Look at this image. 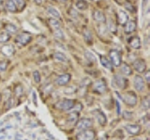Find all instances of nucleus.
<instances>
[{"instance_id": "obj_36", "label": "nucleus", "mask_w": 150, "mask_h": 140, "mask_svg": "<svg viewBox=\"0 0 150 140\" xmlns=\"http://www.w3.org/2000/svg\"><path fill=\"white\" fill-rule=\"evenodd\" d=\"M8 68V61H1L0 62V72L6 71Z\"/></svg>"}, {"instance_id": "obj_12", "label": "nucleus", "mask_w": 150, "mask_h": 140, "mask_svg": "<svg viewBox=\"0 0 150 140\" xmlns=\"http://www.w3.org/2000/svg\"><path fill=\"white\" fill-rule=\"evenodd\" d=\"M134 87L136 90L138 91H143L144 90V80L141 75H136L134 77Z\"/></svg>"}, {"instance_id": "obj_32", "label": "nucleus", "mask_w": 150, "mask_h": 140, "mask_svg": "<svg viewBox=\"0 0 150 140\" xmlns=\"http://www.w3.org/2000/svg\"><path fill=\"white\" fill-rule=\"evenodd\" d=\"M14 2H15L17 8L20 10H23L26 5V0H14Z\"/></svg>"}, {"instance_id": "obj_34", "label": "nucleus", "mask_w": 150, "mask_h": 140, "mask_svg": "<svg viewBox=\"0 0 150 140\" xmlns=\"http://www.w3.org/2000/svg\"><path fill=\"white\" fill-rule=\"evenodd\" d=\"M125 8H126L129 11H130V12H134V11H135L134 6H133L130 2H126V3H125Z\"/></svg>"}, {"instance_id": "obj_1", "label": "nucleus", "mask_w": 150, "mask_h": 140, "mask_svg": "<svg viewBox=\"0 0 150 140\" xmlns=\"http://www.w3.org/2000/svg\"><path fill=\"white\" fill-rule=\"evenodd\" d=\"M31 40H32V35L26 31H23V32H21V33H19L16 36L15 43L20 46H25L29 43Z\"/></svg>"}, {"instance_id": "obj_26", "label": "nucleus", "mask_w": 150, "mask_h": 140, "mask_svg": "<svg viewBox=\"0 0 150 140\" xmlns=\"http://www.w3.org/2000/svg\"><path fill=\"white\" fill-rule=\"evenodd\" d=\"M49 25L51 26V27L53 29H57V28H61V23L58 19H55V18H50L48 20Z\"/></svg>"}, {"instance_id": "obj_45", "label": "nucleus", "mask_w": 150, "mask_h": 140, "mask_svg": "<svg viewBox=\"0 0 150 140\" xmlns=\"http://www.w3.org/2000/svg\"><path fill=\"white\" fill-rule=\"evenodd\" d=\"M134 140H142V139H139V138H137V139H134Z\"/></svg>"}, {"instance_id": "obj_39", "label": "nucleus", "mask_w": 150, "mask_h": 140, "mask_svg": "<svg viewBox=\"0 0 150 140\" xmlns=\"http://www.w3.org/2000/svg\"><path fill=\"white\" fill-rule=\"evenodd\" d=\"M144 77H145V80H146L147 83L150 82V72L149 71H145L144 72Z\"/></svg>"}, {"instance_id": "obj_5", "label": "nucleus", "mask_w": 150, "mask_h": 140, "mask_svg": "<svg viewBox=\"0 0 150 140\" xmlns=\"http://www.w3.org/2000/svg\"><path fill=\"white\" fill-rule=\"evenodd\" d=\"M95 132L93 130H83L76 136V140H94Z\"/></svg>"}, {"instance_id": "obj_10", "label": "nucleus", "mask_w": 150, "mask_h": 140, "mask_svg": "<svg viewBox=\"0 0 150 140\" xmlns=\"http://www.w3.org/2000/svg\"><path fill=\"white\" fill-rule=\"evenodd\" d=\"M92 126V121L88 119H83L81 120L78 121V123L76 125V128L79 131H83V130H86L87 128H90Z\"/></svg>"}, {"instance_id": "obj_31", "label": "nucleus", "mask_w": 150, "mask_h": 140, "mask_svg": "<svg viewBox=\"0 0 150 140\" xmlns=\"http://www.w3.org/2000/svg\"><path fill=\"white\" fill-rule=\"evenodd\" d=\"M84 57H86V59L89 60V61H92V62H95L96 61V57L93 55L92 52H89V51H86V52H84Z\"/></svg>"}, {"instance_id": "obj_24", "label": "nucleus", "mask_w": 150, "mask_h": 140, "mask_svg": "<svg viewBox=\"0 0 150 140\" xmlns=\"http://www.w3.org/2000/svg\"><path fill=\"white\" fill-rule=\"evenodd\" d=\"M5 30H6L7 33H8L9 35H12V34H15L16 32L18 31V28L15 25L11 24V23H8V24L5 25Z\"/></svg>"}, {"instance_id": "obj_13", "label": "nucleus", "mask_w": 150, "mask_h": 140, "mask_svg": "<svg viewBox=\"0 0 150 140\" xmlns=\"http://www.w3.org/2000/svg\"><path fill=\"white\" fill-rule=\"evenodd\" d=\"M93 18L97 23H100V24H103L106 21V17L105 14L103 13L100 10H95L93 12Z\"/></svg>"}, {"instance_id": "obj_17", "label": "nucleus", "mask_w": 150, "mask_h": 140, "mask_svg": "<svg viewBox=\"0 0 150 140\" xmlns=\"http://www.w3.org/2000/svg\"><path fill=\"white\" fill-rule=\"evenodd\" d=\"M120 70H121V72L124 74L126 76H129L132 74V69L130 68V66L129 64L127 63H121L120 64Z\"/></svg>"}, {"instance_id": "obj_3", "label": "nucleus", "mask_w": 150, "mask_h": 140, "mask_svg": "<svg viewBox=\"0 0 150 140\" xmlns=\"http://www.w3.org/2000/svg\"><path fill=\"white\" fill-rule=\"evenodd\" d=\"M109 58L112 65H114L115 67H119L120 64L122 63L121 54L117 50L112 49L109 52Z\"/></svg>"}, {"instance_id": "obj_7", "label": "nucleus", "mask_w": 150, "mask_h": 140, "mask_svg": "<svg viewBox=\"0 0 150 140\" xmlns=\"http://www.w3.org/2000/svg\"><path fill=\"white\" fill-rule=\"evenodd\" d=\"M114 83L117 87L120 88V90H125L127 87V85H128V81L126 80V78L122 75H119V74H115V75Z\"/></svg>"}, {"instance_id": "obj_35", "label": "nucleus", "mask_w": 150, "mask_h": 140, "mask_svg": "<svg viewBox=\"0 0 150 140\" xmlns=\"http://www.w3.org/2000/svg\"><path fill=\"white\" fill-rule=\"evenodd\" d=\"M33 78H34V81L38 84L40 82V74L38 71H35L33 72Z\"/></svg>"}, {"instance_id": "obj_22", "label": "nucleus", "mask_w": 150, "mask_h": 140, "mask_svg": "<svg viewBox=\"0 0 150 140\" xmlns=\"http://www.w3.org/2000/svg\"><path fill=\"white\" fill-rule=\"evenodd\" d=\"M5 6H6V9L11 12H16L18 11V8L16 6L14 0H7L6 3H5Z\"/></svg>"}, {"instance_id": "obj_14", "label": "nucleus", "mask_w": 150, "mask_h": 140, "mask_svg": "<svg viewBox=\"0 0 150 140\" xmlns=\"http://www.w3.org/2000/svg\"><path fill=\"white\" fill-rule=\"evenodd\" d=\"M117 17H118L119 25H121V26H124L126 23L129 21V14L123 10L118 11V15H117Z\"/></svg>"}, {"instance_id": "obj_33", "label": "nucleus", "mask_w": 150, "mask_h": 140, "mask_svg": "<svg viewBox=\"0 0 150 140\" xmlns=\"http://www.w3.org/2000/svg\"><path fill=\"white\" fill-rule=\"evenodd\" d=\"M149 104H150L149 98L148 97H144V99L142 102V107L144 110H147L149 108Z\"/></svg>"}, {"instance_id": "obj_6", "label": "nucleus", "mask_w": 150, "mask_h": 140, "mask_svg": "<svg viewBox=\"0 0 150 140\" xmlns=\"http://www.w3.org/2000/svg\"><path fill=\"white\" fill-rule=\"evenodd\" d=\"M93 90L98 93H104L107 90L106 81L104 79H98L93 85Z\"/></svg>"}, {"instance_id": "obj_18", "label": "nucleus", "mask_w": 150, "mask_h": 140, "mask_svg": "<svg viewBox=\"0 0 150 140\" xmlns=\"http://www.w3.org/2000/svg\"><path fill=\"white\" fill-rule=\"evenodd\" d=\"M126 130L128 131V133L131 134H137L140 133L141 127L137 124H128L126 126Z\"/></svg>"}, {"instance_id": "obj_27", "label": "nucleus", "mask_w": 150, "mask_h": 140, "mask_svg": "<svg viewBox=\"0 0 150 140\" xmlns=\"http://www.w3.org/2000/svg\"><path fill=\"white\" fill-rule=\"evenodd\" d=\"M76 8L80 11H84L88 8V3L86 2V0H77Z\"/></svg>"}, {"instance_id": "obj_30", "label": "nucleus", "mask_w": 150, "mask_h": 140, "mask_svg": "<svg viewBox=\"0 0 150 140\" xmlns=\"http://www.w3.org/2000/svg\"><path fill=\"white\" fill-rule=\"evenodd\" d=\"M11 39V35L7 32H2V33H0V43H7V41H9Z\"/></svg>"}, {"instance_id": "obj_44", "label": "nucleus", "mask_w": 150, "mask_h": 140, "mask_svg": "<svg viewBox=\"0 0 150 140\" xmlns=\"http://www.w3.org/2000/svg\"><path fill=\"white\" fill-rule=\"evenodd\" d=\"M1 100H2V96L0 95V102H1Z\"/></svg>"}, {"instance_id": "obj_20", "label": "nucleus", "mask_w": 150, "mask_h": 140, "mask_svg": "<svg viewBox=\"0 0 150 140\" xmlns=\"http://www.w3.org/2000/svg\"><path fill=\"white\" fill-rule=\"evenodd\" d=\"M54 58L56 60V61H59V62H62V63L68 62V60H69L67 55L62 52H55L54 54Z\"/></svg>"}, {"instance_id": "obj_43", "label": "nucleus", "mask_w": 150, "mask_h": 140, "mask_svg": "<svg viewBox=\"0 0 150 140\" xmlns=\"http://www.w3.org/2000/svg\"><path fill=\"white\" fill-rule=\"evenodd\" d=\"M59 1H62V2H66V1H68V0H59Z\"/></svg>"}, {"instance_id": "obj_23", "label": "nucleus", "mask_w": 150, "mask_h": 140, "mask_svg": "<svg viewBox=\"0 0 150 140\" xmlns=\"http://www.w3.org/2000/svg\"><path fill=\"white\" fill-rule=\"evenodd\" d=\"M95 115L97 117V119L98 121V123H100V125H102V126H104L106 124V122H107V119H106L105 115L100 111H95Z\"/></svg>"}, {"instance_id": "obj_38", "label": "nucleus", "mask_w": 150, "mask_h": 140, "mask_svg": "<svg viewBox=\"0 0 150 140\" xmlns=\"http://www.w3.org/2000/svg\"><path fill=\"white\" fill-rule=\"evenodd\" d=\"M13 106V99L11 97H9L8 99V102H7V106H6V109H9L11 108Z\"/></svg>"}, {"instance_id": "obj_4", "label": "nucleus", "mask_w": 150, "mask_h": 140, "mask_svg": "<svg viewBox=\"0 0 150 140\" xmlns=\"http://www.w3.org/2000/svg\"><path fill=\"white\" fill-rule=\"evenodd\" d=\"M75 105V102L73 100H70V99H66L63 100L61 102H58L57 104H55V107L58 109L61 110H64V111H69L70 109H72Z\"/></svg>"}, {"instance_id": "obj_19", "label": "nucleus", "mask_w": 150, "mask_h": 140, "mask_svg": "<svg viewBox=\"0 0 150 140\" xmlns=\"http://www.w3.org/2000/svg\"><path fill=\"white\" fill-rule=\"evenodd\" d=\"M47 12L49 13V15L52 16V18H55V19L61 20V13L56 10L54 7H48L47 8Z\"/></svg>"}, {"instance_id": "obj_16", "label": "nucleus", "mask_w": 150, "mask_h": 140, "mask_svg": "<svg viewBox=\"0 0 150 140\" xmlns=\"http://www.w3.org/2000/svg\"><path fill=\"white\" fill-rule=\"evenodd\" d=\"M129 44L131 48L133 49H140L141 48V40L138 36L131 37V39L129 41Z\"/></svg>"}, {"instance_id": "obj_9", "label": "nucleus", "mask_w": 150, "mask_h": 140, "mask_svg": "<svg viewBox=\"0 0 150 140\" xmlns=\"http://www.w3.org/2000/svg\"><path fill=\"white\" fill-rule=\"evenodd\" d=\"M137 28V24L134 20H129L124 25V32L126 34H131Z\"/></svg>"}, {"instance_id": "obj_29", "label": "nucleus", "mask_w": 150, "mask_h": 140, "mask_svg": "<svg viewBox=\"0 0 150 140\" xmlns=\"http://www.w3.org/2000/svg\"><path fill=\"white\" fill-rule=\"evenodd\" d=\"M78 118H79V114H78V112H72V113H69V119L68 120L69 121V123H71V124H74L76 121L78 120Z\"/></svg>"}, {"instance_id": "obj_11", "label": "nucleus", "mask_w": 150, "mask_h": 140, "mask_svg": "<svg viewBox=\"0 0 150 140\" xmlns=\"http://www.w3.org/2000/svg\"><path fill=\"white\" fill-rule=\"evenodd\" d=\"M70 78H71V75L69 73H64L59 75L57 78H56L55 83L57 84L58 86H65L70 81Z\"/></svg>"}, {"instance_id": "obj_37", "label": "nucleus", "mask_w": 150, "mask_h": 140, "mask_svg": "<svg viewBox=\"0 0 150 140\" xmlns=\"http://www.w3.org/2000/svg\"><path fill=\"white\" fill-rule=\"evenodd\" d=\"M23 87H22L21 85H18V86L15 87V94L17 96H20L21 94H23Z\"/></svg>"}, {"instance_id": "obj_21", "label": "nucleus", "mask_w": 150, "mask_h": 140, "mask_svg": "<svg viewBox=\"0 0 150 140\" xmlns=\"http://www.w3.org/2000/svg\"><path fill=\"white\" fill-rule=\"evenodd\" d=\"M83 37L84 41H86L88 44H92V43H93V36H92L91 31L89 30L88 28H84L83 30Z\"/></svg>"}, {"instance_id": "obj_2", "label": "nucleus", "mask_w": 150, "mask_h": 140, "mask_svg": "<svg viewBox=\"0 0 150 140\" xmlns=\"http://www.w3.org/2000/svg\"><path fill=\"white\" fill-rule=\"evenodd\" d=\"M122 98V100L124 101L126 104H128L129 106H134L137 104V95L135 94V92L133 91H128L125 94L120 96Z\"/></svg>"}, {"instance_id": "obj_25", "label": "nucleus", "mask_w": 150, "mask_h": 140, "mask_svg": "<svg viewBox=\"0 0 150 140\" xmlns=\"http://www.w3.org/2000/svg\"><path fill=\"white\" fill-rule=\"evenodd\" d=\"M100 63L103 67L108 69V70H112V63L109 59H108L106 57H104V55H100Z\"/></svg>"}, {"instance_id": "obj_41", "label": "nucleus", "mask_w": 150, "mask_h": 140, "mask_svg": "<svg viewBox=\"0 0 150 140\" xmlns=\"http://www.w3.org/2000/svg\"><path fill=\"white\" fill-rule=\"evenodd\" d=\"M116 108H117V114H120V106L118 102H116Z\"/></svg>"}, {"instance_id": "obj_15", "label": "nucleus", "mask_w": 150, "mask_h": 140, "mask_svg": "<svg viewBox=\"0 0 150 140\" xmlns=\"http://www.w3.org/2000/svg\"><path fill=\"white\" fill-rule=\"evenodd\" d=\"M1 52L6 57H11L14 53V47L13 45L11 44H6V45H3L2 48H1Z\"/></svg>"}, {"instance_id": "obj_40", "label": "nucleus", "mask_w": 150, "mask_h": 140, "mask_svg": "<svg viewBox=\"0 0 150 140\" xmlns=\"http://www.w3.org/2000/svg\"><path fill=\"white\" fill-rule=\"evenodd\" d=\"M123 117L125 119H131L132 118V115H131L130 112H124V114H123Z\"/></svg>"}, {"instance_id": "obj_42", "label": "nucleus", "mask_w": 150, "mask_h": 140, "mask_svg": "<svg viewBox=\"0 0 150 140\" xmlns=\"http://www.w3.org/2000/svg\"><path fill=\"white\" fill-rule=\"evenodd\" d=\"M35 3L37 4V5H41L42 4V0H34Z\"/></svg>"}, {"instance_id": "obj_28", "label": "nucleus", "mask_w": 150, "mask_h": 140, "mask_svg": "<svg viewBox=\"0 0 150 140\" xmlns=\"http://www.w3.org/2000/svg\"><path fill=\"white\" fill-rule=\"evenodd\" d=\"M54 38H56L57 40H61V41L65 40V34L61 28L54 29Z\"/></svg>"}, {"instance_id": "obj_8", "label": "nucleus", "mask_w": 150, "mask_h": 140, "mask_svg": "<svg viewBox=\"0 0 150 140\" xmlns=\"http://www.w3.org/2000/svg\"><path fill=\"white\" fill-rule=\"evenodd\" d=\"M132 65H133V68L138 72L144 73L145 71H146V62H145L144 59H143V58L136 59Z\"/></svg>"}]
</instances>
